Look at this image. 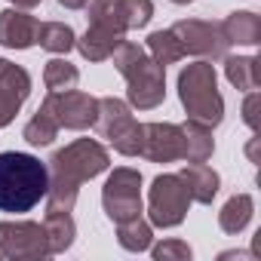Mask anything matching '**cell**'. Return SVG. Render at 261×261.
<instances>
[{"mask_svg":"<svg viewBox=\"0 0 261 261\" xmlns=\"http://www.w3.org/2000/svg\"><path fill=\"white\" fill-rule=\"evenodd\" d=\"M111 166L108 151L95 139H77L49 157V185H46V212H71L80 194V185L101 175Z\"/></svg>","mask_w":261,"mask_h":261,"instance_id":"obj_1","label":"cell"},{"mask_svg":"<svg viewBox=\"0 0 261 261\" xmlns=\"http://www.w3.org/2000/svg\"><path fill=\"white\" fill-rule=\"evenodd\" d=\"M49 172L34 154L4 151L0 154V212H31L46 197Z\"/></svg>","mask_w":261,"mask_h":261,"instance_id":"obj_2","label":"cell"},{"mask_svg":"<svg viewBox=\"0 0 261 261\" xmlns=\"http://www.w3.org/2000/svg\"><path fill=\"white\" fill-rule=\"evenodd\" d=\"M178 98L188 111V120H197V123H206V126H218L224 120V98L218 92L215 65L206 62V59L181 68Z\"/></svg>","mask_w":261,"mask_h":261,"instance_id":"obj_3","label":"cell"},{"mask_svg":"<svg viewBox=\"0 0 261 261\" xmlns=\"http://www.w3.org/2000/svg\"><path fill=\"white\" fill-rule=\"evenodd\" d=\"M98 136L111 142V148L123 157H139L145 142V123L133 117V108L123 98L105 95L98 98V117H95Z\"/></svg>","mask_w":261,"mask_h":261,"instance_id":"obj_4","label":"cell"},{"mask_svg":"<svg viewBox=\"0 0 261 261\" xmlns=\"http://www.w3.org/2000/svg\"><path fill=\"white\" fill-rule=\"evenodd\" d=\"M101 206H105V215L114 224L129 221V218H139L145 212V203H142V172L129 169V166L114 169L108 175L105 188H101Z\"/></svg>","mask_w":261,"mask_h":261,"instance_id":"obj_5","label":"cell"},{"mask_svg":"<svg viewBox=\"0 0 261 261\" xmlns=\"http://www.w3.org/2000/svg\"><path fill=\"white\" fill-rule=\"evenodd\" d=\"M191 194L178 175H157L148 194V221L154 227H178L188 218Z\"/></svg>","mask_w":261,"mask_h":261,"instance_id":"obj_6","label":"cell"},{"mask_svg":"<svg viewBox=\"0 0 261 261\" xmlns=\"http://www.w3.org/2000/svg\"><path fill=\"white\" fill-rule=\"evenodd\" d=\"M126 77V98H129V108H139V111H151L157 105H163L166 98V68L157 65L148 53L142 59H136L123 71Z\"/></svg>","mask_w":261,"mask_h":261,"instance_id":"obj_7","label":"cell"},{"mask_svg":"<svg viewBox=\"0 0 261 261\" xmlns=\"http://www.w3.org/2000/svg\"><path fill=\"white\" fill-rule=\"evenodd\" d=\"M172 34L178 37L185 56L191 53V56H200V59H206V62H218V59H224L227 49H230V43H227L221 25H215V22L181 19V22L172 25Z\"/></svg>","mask_w":261,"mask_h":261,"instance_id":"obj_8","label":"cell"},{"mask_svg":"<svg viewBox=\"0 0 261 261\" xmlns=\"http://www.w3.org/2000/svg\"><path fill=\"white\" fill-rule=\"evenodd\" d=\"M0 255L13 261H37L49 255L43 224L37 221H0Z\"/></svg>","mask_w":261,"mask_h":261,"instance_id":"obj_9","label":"cell"},{"mask_svg":"<svg viewBox=\"0 0 261 261\" xmlns=\"http://www.w3.org/2000/svg\"><path fill=\"white\" fill-rule=\"evenodd\" d=\"M40 105L49 108V114L56 117L59 129H89L95 126L98 117V98L80 89H65V92H49Z\"/></svg>","mask_w":261,"mask_h":261,"instance_id":"obj_10","label":"cell"},{"mask_svg":"<svg viewBox=\"0 0 261 261\" xmlns=\"http://www.w3.org/2000/svg\"><path fill=\"white\" fill-rule=\"evenodd\" d=\"M181 126L178 123H145V142L142 154L151 163H175L181 160Z\"/></svg>","mask_w":261,"mask_h":261,"instance_id":"obj_11","label":"cell"},{"mask_svg":"<svg viewBox=\"0 0 261 261\" xmlns=\"http://www.w3.org/2000/svg\"><path fill=\"white\" fill-rule=\"evenodd\" d=\"M37 19L28 10H4L0 13V46L7 49H28L37 43Z\"/></svg>","mask_w":261,"mask_h":261,"instance_id":"obj_12","label":"cell"},{"mask_svg":"<svg viewBox=\"0 0 261 261\" xmlns=\"http://www.w3.org/2000/svg\"><path fill=\"white\" fill-rule=\"evenodd\" d=\"M178 178H181V185L188 188L191 203H203V206L212 203L215 194H218V188H221L218 172H215L212 166H206V163H188V166L178 172Z\"/></svg>","mask_w":261,"mask_h":261,"instance_id":"obj_13","label":"cell"},{"mask_svg":"<svg viewBox=\"0 0 261 261\" xmlns=\"http://www.w3.org/2000/svg\"><path fill=\"white\" fill-rule=\"evenodd\" d=\"M181 160L188 163H206L212 154H215V139H212V126L206 123H197V120H188L181 123Z\"/></svg>","mask_w":261,"mask_h":261,"instance_id":"obj_14","label":"cell"},{"mask_svg":"<svg viewBox=\"0 0 261 261\" xmlns=\"http://www.w3.org/2000/svg\"><path fill=\"white\" fill-rule=\"evenodd\" d=\"M123 43V34L117 31H108V28H98V25H89L83 37H77V49L86 62H108L111 53Z\"/></svg>","mask_w":261,"mask_h":261,"instance_id":"obj_15","label":"cell"},{"mask_svg":"<svg viewBox=\"0 0 261 261\" xmlns=\"http://www.w3.org/2000/svg\"><path fill=\"white\" fill-rule=\"evenodd\" d=\"M221 31L227 37V43H237V46H255V43H261V19L255 13H249V10L230 13L221 22Z\"/></svg>","mask_w":261,"mask_h":261,"instance_id":"obj_16","label":"cell"},{"mask_svg":"<svg viewBox=\"0 0 261 261\" xmlns=\"http://www.w3.org/2000/svg\"><path fill=\"white\" fill-rule=\"evenodd\" d=\"M43 233H46V246H49V255H62L74 246V237H77V224L71 218V212H46V221H43Z\"/></svg>","mask_w":261,"mask_h":261,"instance_id":"obj_17","label":"cell"},{"mask_svg":"<svg viewBox=\"0 0 261 261\" xmlns=\"http://www.w3.org/2000/svg\"><path fill=\"white\" fill-rule=\"evenodd\" d=\"M252 215H255V200H252L249 194H233V197L221 206V212H218V227H221L224 233L237 237L240 230H246V224L252 221Z\"/></svg>","mask_w":261,"mask_h":261,"instance_id":"obj_18","label":"cell"},{"mask_svg":"<svg viewBox=\"0 0 261 261\" xmlns=\"http://www.w3.org/2000/svg\"><path fill=\"white\" fill-rule=\"evenodd\" d=\"M224 77L243 92L258 89V83H261L258 59L255 56H224Z\"/></svg>","mask_w":261,"mask_h":261,"instance_id":"obj_19","label":"cell"},{"mask_svg":"<svg viewBox=\"0 0 261 261\" xmlns=\"http://www.w3.org/2000/svg\"><path fill=\"white\" fill-rule=\"evenodd\" d=\"M117 243L126 252H148L151 243H154V224L145 221L142 215L129 218V221H120L117 224Z\"/></svg>","mask_w":261,"mask_h":261,"instance_id":"obj_20","label":"cell"},{"mask_svg":"<svg viewBox=\"0 0 261 261\" xmlns=\"http://www.w3.org/2000/svg\"><path fill=\"white\" fill-rule=\"evenodd\" d=\"M37 43L46 49V53H56V56H68L77 43V34L71 25L65 22H40L37 25Z\"/></svg>","mask_w":261,"mask_h":261,"instance_id":"obj_21","label":"cell"},{"mask_svg":"<svg viewBox=\"0 0 261 261\" xmlns=\"http://www.w3.org/2000/svg\"><path fill=\"white\" fill-rule=\"evenodd\" d=\"M22 136H25V142L34 145V148H43V145H53V142H56V136H59V123H56V117L49 114L46 105H40L37 114L25 123Z\"/></svg>","mask_w":261,"mask_h":261,"instance_id":"obj_22","label":"cell"},{"mask_svg":"<svg viewBox=\"0 0 261 261\" xmlns=\"http://www.w3.org/2000/svg\"><path fill=\"white\" fill-rule=\"evenodd\" d=\"M148 53H151V59L157 62V65H175V62H181L185 59V49H181V43H178V37L172 34V28H166V31H154L151 37H148Z\"/></svg>","mask_w":261,"mask_h":261,"instance_id":"obj_23","label":"cell"},{"mask_svg":"<svg viewBox=\"0 0 261 261\" xmlns=\"http://www.w3.org/2000/svg\"><path fill=\"white\" fill-rule=\"evenodd\" d=\"M80 80V71L77 65H71L68 59H49L46 68H43V83L49 92H65V89H74Z\"/></svg>","mask_w":261,"mask_h":261,"instance_id":"obj_24","label":"cell"},{"mask_svg":"<svg viewBox=\"0 0 261 261\" xmlns=\"http://www.w3.org/2000/svg\"><path fill=\"white\" fill-rule=\"evenodd\" d=\"M89 25L126 34V22H123V10L120 0H89Z\"/></svg>","mask_w":261,"mask_h":261,"instance_id":"obj_25","label":"cell"},{"mask_svg":"<svg viewBox=\"0 0 261 261\" xmlns=\"http://www.w3.org/2000/svg\"><path fill=\"white\" fill-rule=\"evenodd\" d=\"M120 10H123L126 31L145 28L151 22V16H154V4H151V0H120Z\"/></svg>","mask_w":261,"mask_h":261,"instance_id":"obj_26","label":"cell"},{"mask_svg":"<svg viewBox=\"0 0 261 261\" xmlns=\"http://www.w3.org/2000/svg\"><path fill=\"white\" fill-rule=\"evenodd\" d=\"M151 255H154L157 261H188L194 252H191V246L181 243V240H163V243L151 246Z\"/></svg>","mask_w":261,"mask_h":261,"instance_id":"obj_27","label":"cell"},{"mask_svg":"<svg viewBox=\"0 0 261 261\" xmlns=\"http://www.w3.org/2000/svg\"><path fill=\"white\" fill-rule=\"evenodd\" d=\"M258 105H261V95H258V89H252L243 101V120L249 129H258Z\"/></svg>","mask_w":261,"mask_h":261,"instance_id":"obj_28","label":"cell"},{"mask_svg":"<svg viewBox=\"0 0 261 261\" xmlns=\"http://www.w3.org/2000/svg\"><path fill=\"white\" fill-rule=\"evenodd\" d=\"M89 4V0H59V7H65V10H83Z\"/></svg>","mask_w":261,"mask_h":261,"instance_id":"obj_29","label":"cell"},{"mask_svg":"<svg viewBox=\"0 0 261 261\" xmlns=\"http://www.w3.org/2000/svg\"><path fill=\"white\" fill-rule=\"evenodd\" d=\"M10 4H13L16 10H34V7L40 4V0H10Z\"/></svg>","mask_w":261,"mask_h":261,"instance_id":"obj_30","label":"cell"},{"mask_svg":"<svg viewBox=\"0 0 261 261\" xmlns=\"http://www.w3.org/2000/svg\"><path fill=\"white\" fill-rule=\"evenodd\" d=\"M221 258H249V252H221Z\"/></svg>","mask_w":261,"mask_h":261,"instance_id":"obj_31","label":"cell"},{"mask_svg":"<svg viewBox=\"0 0 261 261\" xmlns=\"http://www.w3.org/2000/svg\"><path fill=\"white\" fill-rule=\"evenodd\" d=\"M172 4H178V7H185V4H194V0H172Z\"/></svg>","mask_w":261,"mask_h":261,"instance_id":"obj_32","label":"cell"},{"mask_svg":"<svg viewBox=\"0 0 261 261\" xmlns=\"http://www.w3.org/2000/svg\"><path fill=\"white\" fill-rule=\"evenodd\" d=\"M0 258H4V255H0Z\"/></svg>","mask_w":261,"mask_h":261,"instance_id":"obj_33","label":"cell"}]
</instances>
